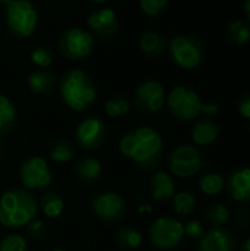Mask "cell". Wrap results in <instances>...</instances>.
I'll list each match as a JSON object with an SVG mask.
<instances>
[{
  "instance_id": "42",
  "label": "cell",
  "mask_w": 250,
  "mask_h": 251,
  "mask_svg": "<svg viewBox=\"0 0 250 251\" xmlns=\"http://www.w3.org/2000/svg\"><path fill=\"white\" fill-rule=\"evenodd\" d=\"M52 251H66V250H63V249H55V250H52Z\"/></svg>"
},
{
  "instance_id": "13",
  "label": "cell",
  "mask_w": 250,
  "mask_h": 251,
  "mask_svg": "<svg viewBox=\"0 0 250 251\" xmlns=\"http://www.w3.org/2000/svg\"><path fill=\"white\" fill-rule=\"evenodd\" d=\"M106 138H108V126L100 118L96 116L83 119L75 129L77 144L88 151L102 149Z\"/></svg>"
},
{
  "instance_id": "24",
  "label": "cell",
  "mask_w": 250,
  "mask_h": 251,
  "mask_svg": "<svg viewBox=\"0 0 250 251\" xmlns=\"http://www.w3.org/2000/svg\"><path fill=\"white\" fill-rule=\"evenodd\" d=\"M115 241L122 250H137L143 244V235L133 226H121L115 232Z\"/></svg>"
},
{
  "instance_id": "15",
  "label": "cell",
  "mask_w": 250,
  "mask_h": 251,
  "mask_svg": "<svg viewBox=\"0 0 250 251\" xmlns=\"http://www.w3.org/2000/svg\"><path fill=\"white\" fill-rule=\"evenodd\" d=\"M197 251H237L236 235L224 228H211L197 243Z\"/></svg>"
},
{
  "instance_id": "5",
  "label": "cell",
  "mask_w": 250,
  "mask_h": 251,
  "mask_svg": "<svg viewBox=\"0 0 250 251\" xmlns=\"http://www.w3.org/2000/svg\"><path fill=\"white\" fill-rule=\"evenodd\" d=\"M38 25V13L35 6L28 0H10L6 4L7 31L18 38H28Z\"/></svg>"
},
{
  "instance_id": "20",
  "label": "cell",
  "mask_w": 250,
  "mask_h": 251,
  "mask_svg": "<svg viewBox=\"0 0 250 251\" xmlns=\"http://www.w3.org/2000/svg\"><path fill=\"white\" fill-rule=\"evenodd\" d=\"M27 84L29 90L35 94H47L56 85V78L52 72L44 69H35L27 76Z\"/></svg>"
},
{
  "instance_id": "8",
  "label": "cell",
  "mask_w": 250,
  "mask_h": 251,
  "mask_svg": "<svg viewBox=\"0 0 250 251\" xmlns=\"http://www.w3.org/2000/svg\"><path fill=\"white\" fill-rule=\"evenodd\" d=\"M149 238L153 247L165 251L172 250L184 238L183 224L175 218H158L149 228Z\"/></svg>"
},
{
  "instance_id": "11",
  "label": "cell",
  "mask_w": 250,
  "mask_h": 251,
  "mask_svg": "<svg viewBox=\"0 0 250 251\" xmlns=\"http://www.w3.org/2000/svg\"><path fill=\"white\" fill-rule=\"evenodd\" d=\"M91 212L106 224H118L125 216V201L113 191H102L91 199Z\"/></svg>"
},
{
  "instance_id": "31",
  "label": "cell",
  "mask_w": 250,
  "mask_h": 251,
  "mask_svg": "<svg viewBox=\"0 0 250 251\" xmlns=\"http://www.w3.org/2000/svg\"><path fill=\"white\" fill-rule=\"evenodd\" d=\"M29 57H31V62L35 66H38V68H47V66L52 65L53 57H55V53H53V50L49 46L41 44V46L35 47L31 51V56Z\"/></svg>"
},
{
  "instance_id": "26",
  "label": "cell",
  "mask_w": 250,
  "mask_h": 251,
  "mask_svg": "<svg viewBox=\"0 0 250 251\" xmlns=\"http://www.w3.org/2000/svg\"><path fill=\"white\" fill-rule=\"evenodd\" d=\"M16 124V107L6 97L0 94V135L9 134Z\"/></svg>"
},
{
  "instance_id": "37",
  "label": "cell",
  "mask_w": 250,
  "mask_h": 251,
  "mask_svg": "<svg viewBox=\"0 0 250 251\" xmlns=\"http://www.w3.org/2000/svg\"><path fill=\"white\" fill-rule=\"evenodd\" d=\"M237 251H250V237H248L246 240H243V243L240 244V247H239Z\"/></svg>"
},
{
  "instance_id": "21",
  "label": "cell",
  "mask_w": 250,
  "mask_h": 251,
  "mask_svg": "<svg viewBox=\"0 0 250 251\" xmlns=\"http://www.w3.org/2000/svg\"><path fill=\"white\" fill-rule=\"evenodd\" d=\"M139 47H140V51L144 56L158 57V56H161L164 53V50L167 47V43H165V38L161 34L153 32V31H147L140 37Z\"/></svg>"
},
{
  "instance_id": "34",
  "label": "cell",
  "mask_w": 250,
  "mask_h": 251,
  "mask_svg": "<svg viewBox=\"0 0 250 251\" xmlns=\"http://www.w3.org/2000/svg\"><path fill=\"white\" fill-rule=\"evenodd\" d=\"M183 228H184V237H187L190 241H194V243H199L202 240V237L206 234L205 225L196 219L189 221L186 225H183Z\"/></svg>"
},
{
  "instance_id": "29",
  "label": "cell",
  "mask_w": 250,
  "mask_h": 251,
  "mask_svg": "<svg viewBox=\"0 0 250 251\" xmlns=\"http://www.w3.org/2000/svg\"><path fill=\"white\" fill-rule=\"evenodd\" d=\"M174 199V212L177 216L180 218H189L190 215H193L197 200L196 196L190 191H181V193H175Z\"/></svg>"
},
{
  "instance_id": "12",
  "label": "cell",
  "mask_w": 250,
  "mask_h": 251,
  "mask_svg": "<svg viewBox=\"0 0 250 251\" xmlns=\"http://www.w3.org/2000/svg\"><path fill=\"white\" fill-rule=\"evenodd\" d=\"M167 101L164 85L155 79L143 81L133 96V106L141 113H156Z\"/></svg>"
},
{
  "instance_id": "1",
  "label": "cell",
  "mask_w": 250,
  "mask_h": 251,
  "mask_svg": "<svg viewBox=\"0 0 250 251\" xmlns=\"http://www.w3.org/2000/svg\"><path fill=\"white\" fill-rule=\"evenodd\" d=\"M121 153L141 169L156 168L164 157V140L150 126H140L121 140Z\"/></svg>"
},
{
  "instance_id": "28",
  "label": "cell",
  "mask_w": 250,
  "mask_h": 251,
  "mask_svg": "<svg viewBox=\"0 0 250 251\" xmlns=\"http://www.w3.org/2000/svg\"><path fill=\"white\" fill-rule=\"evenodd\" d=\"M227 40L234 46H245L250 40V25L246 21L234 19L227 26Z\"/></svg>"
},
{
  "instance_id": "9",
  "label": "cell",
  "mask_w": 250,
  "mask_h": 251,
  "mask_svg": "<svg viewBox=\"0 0 250 251\" xmlns=\"http://www.w3.org/2000/svg\"><path fill=\"white\" fill-rule=\"evenodd\" d=\"M93 35L81 28L66 29L57 41V49L62 57L69 60L85 59L93 51Z\"/></svg>"
},
{
  "instance_id": "22",
  "label": "cell",
  "mask_w": 250,
  "mask_h": 251,
  "mask_svg": "<svg viewBox=\"0 0 250 251\" xmlns=\"http://www.w3.org/2000/svg\"><path fill=\"white\" fill-rule=\"evenodd\" d=\"M231 218V212L225 204L212 203L203 212V219L211 228H224Z\"/></svg>"
},
{
  "instance_id": "7",
  "label": "cell",
  "mask_w": 250,
  "mask_h": 251,
  "mask_svg": "<svg viewBox=\"0 0 250 251\" xmlns=\"http://www.w3.org/2000/svg\"><path fill=\"white\" fill-rule=\"evenodd\" d=\"M205 160L202 153L190 144H181L175 147L168 157V168L174 176L192 178L202 171Z\"/></svg>"
},
{
  "instance_id": "14",
  "label": "cell",
  "mask_w": 250,
  "mask_h": 251,
  "mask_svg": "<svg viewBox=\"0 0 250 251\" xmlns=\"http://www.w3.org/2000/svg\"><path fill=\"white\" fill-rule=\"evenodd\" d=\"M90 31L99 38H112L119 31V19L109 7L94 9L87 18Z\"/></svg>"
},
{
  "instance_id": "23",
  "label": "cell",
  "mask_w": 250,
  "mask_h": 251,
  "mask_svg": "<svg viewBox=\"0 0 250 251\" xmlns=\"http://www.w3.org/2000/svg\"><path fill=\"white\" fill-rule=\"evenodd\" d=\"M38 207L41 209L44 216L55 219V218H59L62 215L65 203H63L62 196L57 191H46L40 199Z\"/></svg>"
},
{
  "instance_id": "30",
  "label": "cell",
  "mask_w": 250,
  "mask_h": 251,
  "mask_svg": "<svg viewBox=\"0 0 250 251\" xmlns=\"http://www.w3.org/2000/svg\"><path fill=\"white\" fill-rule=\"evenodd\" d=\"M131 103L127 97L116 94L105 103V112L109 118H121L130 112Z\"/></svg>"
},
{
  "instance_id": "6",
  "label": "cell",
  "mask_w": 250,
  "mask_h": 251,
  "mask_svg": "<svg viewBox=\"0 0 250 251\" xmlns=\"http://www.w3.org/2000/svg\"><path fill=\"white\" fill-rule=\"evenodd\" d=\"M169 56L183 69H194L205 59L203 43L193 35H177L169 41Z\"/></svg>"
},
{
  "instance_id": "41",
  "label": "cell",
  "mask_w": 250,
  "mask_h": 251,
  "mask_svg": "<svg viewBox=\"0 0 250 251\" xmlns=\"http://www.w3.org/2000/svg\"><path fill=\"white\" fill-rule=\"evenodd\" d=\"M91 1H96V3H105V1H108V0H91Z\"/></svg>"
},
{
  "instance_id": "4",
  "label": "cell",
  "mask_w": 250,
  "mask_h": 251,
  "mask_svg": "<svg viewBox=\"0 0 250 251\" xmlns=\"http://www.w3.org/2000/svg\"><path fill=\"white\" fill-rule=\"evenodd\" d=\"M167 106L169 113L178 121H193L200 113L215 116L220 112V106L215 101H202L194 90L178 85L171 90L167 97Z\"/></svg>"
},
{
  "instance_id": "3",
  "label": "cell",
  "mask_w": 250,
  "mask_h": 251,
  "mask_svg": "<svg viewBox=\"0 0 250 251\" xmlns=\"http://www.w3.org/2000/svg\"><path fill=\"white\" fill-rule=\"evenodd\" d=\"M59 91L65 104L75 112L87 110L97 97L93 78L83 69H71L66 72L60 79Z\"/></svg>"
},
{
  "instance_id": "27",
  "label": "cell",
  "mask_w": 250,
  "mask_h": 251,
  "mask_svg": "<svg viewBox=\"0 0 250 251\" xmlns=\"http://www.w3.org/2000/svg\"><path fill=\"white\" fill-rule=\"evenodd\" d=\"M75 144L68 140V138H59L56 140L52 147H50V157L53 162L56 163H66V162H71L72 157L75 156Z\"/></svg>"
},
{
  "instance_id": "32",
  "label": "cell",
  "mask_w": 250,
  "mask_h": 251,
  "mask_svg": "<svg viewBox=\"0 0 250 251\" xmlns=\"http://www.w3.org/2000/svg\"><path fill=\"white\" fill-rule=\"evenodd\" d=\"M47 235V226L44 225L43 221L34 219L25 226V238L29 241H43Z\"/></svg>"
},
{
  "instance_id": "36",
  "label": "cell",
  "mask_w": 250,
  "mask_h": 251,
  "mask_svg": "<svg viewBox=\"0 0 250 251\" xmlns=\"http://www.w3.org/2000/svg\"><path fill=\"white\" fill-rule=\"evenodd\" d=\"M237 110L240 116L250 121V93H245L237 100Z\"/></svg>"
},
{
  "instance_id": "35",
  "label": "cell",
  "mask_w": 250,
  "mask_h": 251,
  "mask_svg": "<svg viewBox=\"0 0 250 251\" xmlns=\"http://www.w3.org/2000/svg\"><path fill=\"white\" fill-rule=\"evenodd\" d=\"M140 9L149 16H159L168 7V0H139Z\"/></svg>"
},
{
  "instance_id": "16",
  "label": "cell",
  "mask_w": 250,
  "mask_h": 251,
  "mask_svg": "<svg viewBox=\"0 0 250 251\" xmlns=\"http://www.w3.org/2000/svg\"><path fill=\"white\" fill-rule=\"evenodd\" d=\"M225 190L234 201L250 203V168H240L225 179Z\"/></svg>"
},
{
  "instance_id": "19",
  "label": "cell",
  "mask_w": 250,
  "mask_h": 251,
  "mask_svg": "<svg viewBox=\"0 0 250 251\" xmlns=\"http://www.w3.org/2000/svg\"><path fill=\"white\" fill-rule=\"evenodd\" d=\"M74 172L85 184H94L102 176V165L91 156H83L75 160Z\"/></svg>"
},
{
  "instance_id": "10",
  "label": "cell",
  "mask_w": 250,
  "mask_h": 251,
  "mask_svg": "<svg viewBox=\"0 0 250 251\" xmlns=\"http://www.w3.org/2000/svg\"><path fill=\"white\" fill-rule=\"evenodd\" d=\"M21 182L29 191H44L52 182V174L47 162L40 156L28 157L19 168Z\"/></svg>"
},
{
  "instance_id": "33",
  "label": "cell",
  "mask_w": 250,
  "mask_h": 251,
  "mask_svg": "<svg viewBox=\"0 0 250 251\" xmlns=\"http://www.w3.org/2000/svg\"><path fill=\"white\" fill-rule=\"evenodd\" d=\"M0 251H27V240L19 234H12L0 241Z\"/></svg>"
},
{
  "instance_id": "38",
  "label": "cell",
  "mask_w": 250,
  "mask_h": 251,
  "mask_svg": "<svg viewBox=\"0 0 250 251\" xmlns=\"http://www.w3.org/2000/svg\"><path fill=\"white\" fill-rule=\"evenodd\" d=\"M245 13H246V19L250 24V0H245Z\"/></svg>"
},
{
  "instance_id": "18",
  "label": "cell",
  "mask_w": 250,
  "mask_h": 251,
  "mask_svg": "<svg viewBox=\"0 0 250 251\" xmlns=\"http://www.w3.org/2000/svg\"><path fill=\"white\" fill-rule=\"evenodd\" d=\"M149 185H150L152 197L158 201H165L175 196V181L165 171L155 172V175L150 178Z\"/></svg>"
},
{
  "instance_id": "40",
  "label": "cell",
  "mask_w": 250,
  "mask_h": 251,
  "mask_svg": "<svg viewBox=\"0 0 250 251\" xmlns=\"http://www.w3.org/2000/svg\"><path fill=\"white\" fill-rule=\"evenodd\" d=\"M9 1H10V0H0V7H1V6H6Z\"/></svg>"
},
{
  "instance_id": "17",
  "label": "cell",
  "mask_w": 250,
  "mask_h": 251,
  "mask_svg": "<svg viewBox=\"0 0 250 251\" xmlns=\"http://www.w3.org/2000/svg\"><path fill=\"white\" fill-rule=\"evenodd\" d=\"M220 137V126L218 124L206 116L197 119L192 126V140L197 146H211Z\"/></svg>"
},
{
  "instance_id": "2",
  "label": "cell",
  "mask_w": 250,
  "mask_h": 251,
  "mask_svg": "<svg viewBox=\"0 0 250 251\" xmlns=\"http://www.w3.org/2000/svg\"><path fill=\"white\" fill-rule=\"evenodd\" d=\"M37 212V200L27 188H12L0 197V225L7 229L27 226Z\"/></svg>"
},
{
  "instance_id": "39",
  "label": "cell",
  "mask_w": 250,
  "mask_h": 251,
  "mask_svg": "<svg viewBox=\"0 0 250 251\" xmlns=\"http://www.w3.org/2000/svg\"><path fill=\"white\" fill-rule=\"evenodd\" d=\"M4 157H6V149H4V144L0 141V163L4 160Z\"/></svg>"
},
{
  "instance_id": "25",
  "label": "cell",
  "mask_w": 250,
  "mask_h": 251,
  "mask_svg": "<svg viewBox=\"0 0 250 251\" xmlns=\"http://www.w3.org/2000/svg\"><path fill=\"white\" fill-rule=\"evenodd\" d=\"M199 188L205 196H218L225 190V178L215 171H208L199 178Z\"/></svg>"
}]
</instances>
